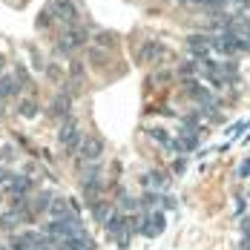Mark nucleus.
Listing matches in <instances>:
<instances>
[{"instance_id": "obj_1", "label": "nucleus", "mask_w": 250, "mask_h": 250, "mask_svg": "<svg viewBox=\"0 0 250 250\" xmlns=\"http://www.w3.org/2000/svg\"><path fill=\"white\" fill-rule=\"evenodd\" d=\"M167 230V216L164 210H144L138 213V233L147 236V239H155Z\"/></svg>"}, {"instance_id": "obj_2", "label": "nucleus", "mask_w": 250, "mask_h": 250, "mask_svg": "<svg viewBox=\"0 0 250 250\" xmlns=\"http://www.w3.org/2000/svg\"><path fill=\"white\" fill-rule=\"evenodd\" d=\"M58 144H61V150L66 152V155H72V152L78 155L81 144H83V135H81V129H78V121H75V118H66V121L61 124Z\"/></svg>"}, {"instance_id": "obj_3", "label": "nucleus", "mask_w": 250, "mask_h": 250, "mask_svg": "<svg viewBox=\"0 0 250 250\" xmlns=\"http://www.w3.org/2000/svg\"><path fill=\"white\" fill-rule=\"evenodd\" d=\"M101 155H104V141L98 135H83V144L78 150V167L83 170L86 164H95Z\"/></svg>"}, {"instance_id": "obj_4", "label": "nucleus", "mask_w": 250, "mask_h": 250, "mask_svg": "<svg viewBox=\"0 0 250 250\" xmlns=\"http://www.w3.org/2000/svg\"><path fill=\"white\" fill-rule=\"evenodd\" d=\"M86 29L83 26H66V32H63V38L58 41V52L61 55H69V52H75V49H81L83 43H86Z\"/></svg>"}, {"instance_id": "obj_5", "label": "nucleus", "mask_w": 250, "mask_h": 250, "mask_svg": "<svg viewBox=\"0 0 250 250\" xmlns=\"http://www.w3.org/2000/svg\"><path fill=\"white\" fill-rule=\"evenodd\" d=\"M187 49L193 52V61H207L213 52V35H201V32L187 35Z\"/></svg>"}, {"instance_id": "obj_6", "label": "nucleus", "mask_w": 250, "mask_h": 250, "mask_svg": "<svg viewBox=\"0 0 250 250\" xmlns=\"http://www.w3.org/2000/svg\"><path fill=\"white\" fill-rule=\"evenodd\" d=\"M138 181H141L144 190H155V193H167L170 190V175L164 170H147Z\"/></svg>"}, {"instance_id": "obj_7", "label": "nucleus", "mask_w": 250, "mask_h": 250, "mask_svg": "<svg viewBox=\"0 0 250 250\" xmlns=\"http://www.w3.org/2000/svg\"><path fill=\"white\" fill-rule=\"evenodd\" d=\"M49 12L58 18V21H63L66 26H75V21H78V9H75L72 0H52Z\"/></svg>"}, {"instance_id": "obj_8", "label": "nucleus", "mask_w": 250, "mask_h": 250, "mask_svg": "<svg viewBox=\"0 0 250 250\" xmlns=\"http://www.w3.org/2000/svg\"><path fill=\"white\" fill-rule=\"evenodd\" d=\"M69 112H72V95H69V92H61V95L52 98V104H49V115L52 118L66 121V118H72Z\"/></svg>"}, {"instance_id": "obj_9", "label": "nucleus", "mask_w": 250, "mask_h": 250, "mask_svg": "<svg viewBox=\"0 0 250 250\" xmlns=\"http://www.w3.org/2000/svg\"><path fill=\"white\" fill-rule=\"evenodd\" d=\"M6 193H9L12 199H29V193H32V178H29V175H15V178L9 181Z\"/></svg>"}, {"instance_id": "obj_10", "label": "nucleus", "mask_w": 250, "mask_h": 250, "mask_svg": "<svg viewBox=\"0 0 250 250\" xmlns=\"http://www.w3.org/2000/svg\"><path fill=\"white\" fill-rule=\"evenodd\" d=\"M167 55V46L164 43H158V41H147L141 52H138V61H144V63H155V61H161Z\"/></svg>"}, {"instance_id": "obj_11", "label": "nucleus", "mask_w": 250, "mask_h": 250, "mask_svg": "<svg viewBox=\"0 0 250 250\" xmlns=\"http://www.w3.org/2000/svg\"><path fill=\"white\" fill-rule=\"evenodd\" d=\"M196 150H199V132L181 129V135L175 138V152H196Z\"/></svg>"}, {"instance_id": "obj_12", "label": "nucleus", "mask_w": 250, "mask_h": 250, "mask_svg": "<svg viewBox=\"0 0 250 250\" xmlns=\"http://www.w3.org/2000/svg\"><path fill=\"white\" fill-rule=\"evenodd\" d=\"M89 213H92V219H95V222L106 225V219L115 213V207H112L106 199H98V201H92V204H89Z\"/></svg>"}, {"instance_id": "obj_13", "label": "nucleus", "mask_w": 250, "mask_h": 250, "mask_svg": "<svg viewBox=\"0 0 250 250\" xmlns=\"http://www.w3.org/2000/svg\"><path fill=\"white\" fill-rule=\"evenodd\" d=\"M49 216H52V219H69V216H75V213H72V207H69V199H52Z\"/></svg>"}, {"instance_id": "obj_14", "label": "nucleus", "mask_w": 250, "mask_h": 250, "mask_svg": "<svg viewBox=\"0 0 250 250\" xmlns=\"http://www.w3.org/2000/svg\"><path fill=\"white\" fill-rule=\"evenodd\" d=\"M147 132H150V138H155V144H161V147H167V150L175 152V138L167 132V129H161V126H150Z\"/></svg>"}, {"instance_id": "obj_15", "label": "nucleus", "mask_w": 250, "mask_h": 250, "mask_svg": "<svg viewBox=\"0 0 250 250\" xmlns=\"http://www.w3.org/2000/svg\"><path fill=\"white\" fill-rule=\"evenodd\" d=\"M21 92V81L12 75H3L0 78V98H12V95H18Z\"/></svg>"}, {"instance_id": "obj_16", "label": "nucleus", "mask_w": 250, "mask_h": 250, "mask_svg": "<svg viewBox=\"0 0 250 250\" xmlns=\"http://www.w3.org/2000/svg\"><path fill=\"white\" fill-rule=\"evenodd\" d=\"M199 69H201V63H199V61H193V58L178 63V75L184 78V81H193V78L199 75Z\"/></svg>"}, {"instance_id": "obj_17", "label": "nucleus", "mask_w": 250, "mask_h": 250, "mask_svg": "<svg viewBox=\"0 0 250 250\" xmlns=\"http://www.w3.org/2000/svg\"><path fill=\"white\" fill-rule=\"evenodd\" d=\"M95 43H98L101 49H112L118 43V35L109 32V29H101V32H95Z\"/></svg>"}, {"instance_id": "obj_18", "label": "nucleus", "mask_w": 250, "mask_h": 250, "mask_svg": "<svg viewBox=\"0 0 250 250\" xmlns=\"http://www.w3.org/2000/svg\"><path fill=\"white\" fill-rule=\"evenodd\" d=\"M18 115H21V118H35V115H38V101L35 98H23L21 101V106H18Z\"/></svg>"}, {"instance_id": "obj_19", "label": "nucleus", "mask_w": 250, "mask_h": 250, "mask_svg": "<svg viewBox=\"0 0 250 250\" xmlns=\"http://www.w3.org/2000/svg\"><path fill=\"white\" fill-rule=\"evenodd\" d=\"M181 121H184V129L199 132V129H201V112H190V115H184Z\"/></svg>"}, {"instance_id": "obj_20", "label": "nucleus", "mask_w": 250, "mask_h": 250, "mask_svg": "<svg viewBox=\"0 0 250 250\" xmlns=\"http://www.w3.org/2000/svg\"><path fill=\"white\" fill-rule=\"evenodd\" d=\"M227 3H230V0H201V6L210 9L213 15H222V12L227 9Z\"/></svg>"}, {"instance_id": "obj_21", "label": "nucleus", "mask_w": 250, "mask_h": 250, "mask_svg": "<svg viewBox=\"0 0 250 250\" xmlns=\"http://www.w3.org/2000/svg\"><path fill=\"white\" fill-rule=\"evenodd\" d=\"M69 78H72V81H81V78H83V63H81V61L69 63Z\"/></svg>"}, {"instance_id": "obj_22", "label": "nucleus", "mask_w": 250, "mask_h": 250, "mask_svg": "<svg viewBox=\"0 0 250 250\" xmlns=\"http://www.w3.org/2000/svg\"><path fill=\"white\" fill-rule=\"evenodd\" d=\"M52 18H55V15H52L49 9H46V12H41V15H38V29H49Z\"/></svg>"}, {"instance_id": "obj_23", "label": "nucleus", "mask_w": 250, "mask_h": 250, "mask_svg": "<svg viewBox=\"0 0 250 250\" xmlns=\"http://www.w3.org/2000/svg\"><path fill=\"white\" fill-rule=\"evenodd\" d=\"M89 63H98V66H104L106 63V55L101 49H89Z\"/></svg>"}, {"instance_id": "obj_24", "label": "nucleus", "mask_w": 250, "mask_h": 250, "mask_svg": "<svg viewBox=\"0 0 250 250\" xmlns=\"http://www.w3.org/2000/svg\"><path fill=\"white\" fill-rule=\"evenodd\" d=\"M245 213H248V201H245V196H236V216L245 219Z\"/></svg>"}, {"instance_id": "obj_25", "label": "nucleus", "mask_w": 250, "mask_h": 250, "mask_svg": "<svg viewBox=\"0 0 250 250\" xmlns=\"http://www.w3.org/2000/svg\"><path fill=\"white\" fill-rule=\"evenodd\" d=\"M46 75H49L52 81H61L63 72H61V66H58V63H49V66H46Z\"/></svg>"}, {"instance_id": "obj_26", "label": "nucleus", "mask_w": 250, "mask_h": 250, "mask_svg": "<svg viewBox=\"0 0 250 250\" xmlns=\"http://www.w3.org/2000/svg\"><path fill=\"white\" fill-rule=\"evenodd\" d=\"M187 164H190L187 158H175V161H173V173H175V175H181L184 170H187Z\"/></svg>"}, {"instance_id": "obj_27", "label": "nucleus", "mask_w": 250, "mask_h": 250, "mask_svg": "<svg viewBox=\"0 0 250 250\" xmlns=\"http://www.w3.org/2000/svg\"><path fill=\"white\" fill-rule=\"evenodd\" d=\"M12 178H15V175L9 173V170H3V167H0V187H9V181H12Z\"/></svg>"}, {"instance_id": "obj_28", "label": "nucleus", "mask_w": 250, "mask_h": 250, "mask_svg": "<svg viewBox=\"0 0 250 250\" xmlns=\"http://www.w3.org/2000/svg\"><path fill=\"white\" fill-rule=\"evenodd\" d=\"M239 175H242V178H248V175H250V158H245V161H242V167H239Z\"/></svg>"}, {"instance_id": "obj_29", "label": "nucleus", "mask_w": 250, "mask_h": 250, "mask_svg": "<svg viewBox=\"0 0 250 250\" xmlns=\"http://www.w3.org/2000/svg\"><path fill=\"white\" fill-rule=\"evenodd\" d=\"M178 3H181V6H196V3H199L201 6V0H178Z\"/></svg>"}, {"instance_id": "obj_30", "label": "nucleus", "mask_w": 250, "mask_h": 250, "mask_svg": "<svg viewBox=\"0 0 250 250\" xmlns=\"http://www.w3.org/2000/svg\"><path fill=\"white\" fill-rule=\"evenodd\" d=\"M230 3H245V0H230Z\"/></svg>"}, {"instance_id": "obj_31", "label": "nucleus", "mask_w": 250, "mask_h": 250, "mask_svg": "<svg viewBox=\"0 0 250 250\" xmlns=\"http://www.w3.org/2000/svg\"><path fill=\"white\" fill-rule=\"evenodd\" d=\"M248 124H250V118H248Z\"/></svg>"}]
</instances>
